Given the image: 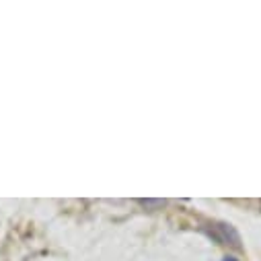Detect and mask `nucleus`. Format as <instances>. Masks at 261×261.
Returning a JSON list of instances; mask_svg holds the SVG:
<instances>
[{
    "label": "nucleus",
    "instance_id": "obj_1",
    "mask_svg": "<svg viewBox=\"0 0 261 261\" xmlns=\"http://www.w3.org/2000/svg\"><path fill=\"white\" fill-rule=\"evenodd\" d=\"M224 261H239V259H234V257H224Z\"/></svg>",
    "mask_w": 261,
    "mask_h": 261
}]
</instances>
